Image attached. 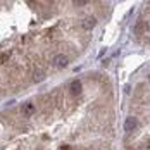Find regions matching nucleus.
<instances>
[{
    "label": "nucleus",
    "instance_id": "obj_1",
    "mask_svg": "<svg viewBox=\"0 0 150 150\" xmlns=\"http://www.w3.org/2000/svg\"><path fill=\"white\" fill-rule=\"evenodd\" d=\"M67 64H69V59H67V55H64V54H57V55L54 57V66H55L57 69L66 67Z\"/></svg>",
    "mask_w": 150,
    "mask_h": 150
},
{
    "label": "nucleus",
    "instance_id": "obj_2",
    "mask_svg": "<svg viewBox=\"0 0 150 150\" xmlns=\"http://www.w3.org/2000/svg\"><path fill=\"white\" fill-rule=\"evenodd\" d=\"M136 128H138V119L136 117H128V119L124 121V129L126 131H135Z\"/></svg>",
    "mask_w": 150,
    "mask_h": 150
},
{
    "label": "nucleus",
    "instance_id": "obj_3",
    "mask_svg": "<svg viewBox=\"0 0 150 150\" xmlns=\"http://www.w3.org/2000/svg\"><path fill=\"white\" fill-rule=\"evenodd\" d=\"M81 26H83V30H93L95 26H97V19L95 17H85L83 19V23H81Z\"/></svg>",
    "mask_w": 150,
    "mask_h": 150
},
{
    "label": "nucleus",
    "instance_id": "obj_4",
    "mask_svg": "<svg viewBox=\"0 0 150 150\" xmlns=\"http://www.w3.org/2000/svg\"><path fill=\"white\" fill-rule=\"evenodd\" d=\"M21 112H23V116L30 117L31 114L35 112V105H33V102H26V104H23V107H21Z\"/></svg>",
    "mask_w": 150,
    "mask_h": 150
},
{
    "label": "nucleus",
    "instance_id": "obj_5",
    "mask_svg": "<svg viewBox=\"0 0 150 150\" xmlns=\"http://www.w3.org/2000/svg\"><path fill=\"white\" fill-rule=\"evenodd\" d=\"M81 90H83V86H81V81H78V79H74V81L71 83V93L78 97V95L81 93Z\"/></svg>",
    "mask_w": 150,
    "mask_h": 150
},
{
    "label": "nucleus",
    "instance_id": "obj_6",
    "mask_svg": "<svg viewBox=\"0 0 150 150\" xmlns=\"http://www.w3.org/2000/svg\"><path fill=\"white\" fill-rule=\"evenodd\" d=\"M147 28H149V24H147L145 21H138V23H136V26H135L136 35H142V33H145V31H147Z\"/></svg>",
    "mask_w": 150,
    "mask_h": 150
},
{
    "label": "nucleus",
    "instance_id": "obj_7",
    "mask_svg": "<svg viewBox=\"0 0 150 150\" xmlns=\"http://www.w3.org/2000/svg\"><path fill=\"white\" fill-rule=\"evenodd\" d=\"M43 78H45V73H43L42 69H38V71H35V74H33V81H35V83H40Z\"/></svg>",
    "mask_w": 150,
    "mask_h": 150
},
{
    "label": "nucleus",
    "instance_id": "obj_8",
    "mask_svg": "<svg viewBox=\"0 0 150 150\" xmlns=\"http://www.w3.org/2000/svg\"><path fill=\"white\" fill-rule=\"evenodd\" d=\"M73 4H74V5H79V7H81V5H85V4H88V0H74Z\"/></svg>",
    "mask_w": 150,
    "mask_h": 150
},
{
    "label": "nucleus",
    "instance_id": "obj_9",
    "mask_svg": "<svg viewBox=\"0 0 150 150\" xmlns=\"http://www.w3.org/2000/svg\"><path fill=\"white\" fill-rule=\"evenodd\" d=\"M7 57H9L7 54H5V55H2V57H0V62H5V60H7Z\"/></svg>",
    "mask_w": 150,
    "mask_h": 150
},
{
    "label": "nucleus",
    "instance_id": "obj_10",
    "mask_svg": "<svg viewBox=\"0 0 150 150\" xmlns=\"http://www.w3.org/2000/svg\"><path fill=\"white\" fill-rule=\"evenodd\" d=\"M149 81H150V76H149Z\"/></svg>",
    "mask_w": 150,
    "mask_h": 150
}]
</instances>
